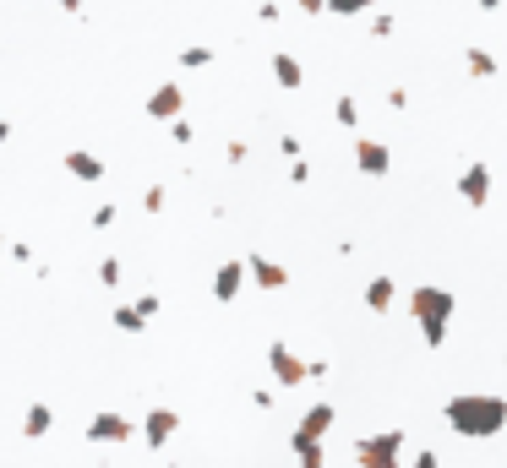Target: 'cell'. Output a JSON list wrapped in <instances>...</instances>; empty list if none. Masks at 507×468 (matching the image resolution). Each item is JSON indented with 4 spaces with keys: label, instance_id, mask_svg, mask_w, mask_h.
I'll return each mask as SVG.
<instances>
[{
    "label": "cell",
    "instance_id": "4fadbf2b",
    "mask_svg": "<svg viewBox=\"0 0 507 468\" xmlns=\"http://www.w3.org/2000/svg\"><path fill=\"white\" fill-rule=\"evenodd\" d=\"M246 273H251V284H257V289H268V294L289 284V267H284V262H273V256H246Z\"/></svg>",
    "mask_w": 507,
    "mask_h": 468
},
{
    "label": "cell",
    "instance_id": "836d02e7",
    "mask_svg": "<svg viewBox=\"0 0 507 468\" xmlns=\"http://www.w3.org/2000/svg\"><path fill=\"white\" fill-rule=\"evenodd\" d=\"M0 256H5V240H0Z\"/></svg>",
    "mask_w": 507,
    "mask_h": 468
},
{
    "label": "cell",
    "instance_id": "5b68a950",
    "mask_svg": "<svg viewBox=\"0 0 507 468\" xmlns=\"http://www.w3.org/2000/svg\"><path fill=\"white\" fill-rule=\"evenodd\" d=\"M268 371L279 387H306L311 382V360H300L289 344H268Z\"/></svg>",
    "mask_w": 507,
    "mask_h": 468
},
{
    "label": "cell",
    "instance_id": "1f68e13d",
    "mask_svg": "<svg viewBox=\"0 0 507 468\" xmlns=\"http://www.w3.org/2000/svg\"><path fill=\"white\" fill-rule=\"evenodd\" d=\"M49 5H60L66 16H82V0H49Z\"/></svg>",
    "mask_w": 507,
    "mask_h": 468
},
{
    "label": "cell",
    "instance_id": "ffe728a7",
    "mask_svg": "<svg viewBox=\"0 0 507 468\" xmlns=\"http://www.w3.org/2000/svg\"><path fill=\"white\" fill-rule=\"evenodd\" d=\"M208 60H213V49H208V44H191V49H180V65H186V71H202Z\"/></svg>",
    "mask_w": 507,
    "mask_h": 468
},
{
    "label": "cell",
    "instance_id": "ba28073f",
    "mask_svg": "<svg viewBox=\"0 0 507 468\" xmlns=\"http://www.w3.org/2000/svg\"><path fill=\"white\" fill-rule=\"evenodd\" d=\"M333 403H311L306 414H300V425H295V436H289V447H300V442H328V431H333Z\"/></svg>",
    "mask_w": 507,
    "mask_h": 468
},
{
    "label": "cell",
    "instance_id": "7402d4cb",
    "mask_svg": "<svg viewBox=\"0 0 507 468\" xmlns=\"http://www.w3.org/2000/svg\"><path fill=\"white\" fill-rule=\"evenodd\" d=\"M120 273H126V267H120V256H104V262H98V284H104V289H115V284H120Z\"/></svg>",
    "mask_w": 507,
    "mask_h": 468
},
{
    "label": "cell",
    "instance_id": "2e32d148",
    "mask_svg": "<svg viewBox=\"0 0 507 468\" xmlns=\"http://www.w3.org/2000/svg\"><path fill=\"white\" fill-rule=\"evenodd\" d=\"M49 431H55V409L27 403V414H22V436H27V442H38V436H49Z\"/></svg>",
    "mask_w": 507,
    "mask_h": 468
},
{
    "label": "cell",
    "instance_id": "30bf717a",
    "mask_svg": "<svg viewBox=\"0 0 507 468\" xmlns=\"http://www.w3.org/2000/svg\"><path fill=\"white\" fill-rule=\"evenodd\" d=\"M180 109H186V93H180V82H158V87L147 93V115H153V120H164V125H169Z\"/></svg>",
    "mask_w": 507,
    "mask_h": 468
},
{
    "label": "cell",
    "instance_id": "d6a6232c",
    "mask_svg": "<svg viewBox=\"0 0 507 468\" xmlns=\"http://www.w3.org/2000/svg\"><path fill=\"white\" fill-rule=\"evenodd\" d=\"M0 142H11V120H0Z\"/></svg>",
    "mask_w": 507,
    "mask_h": 468
},
{
    "label": "cell",
    "instance_id": "52a82bcc",
    "mask_svg": "<svg viewBox=\"0 0 507 468\" xmlns=\"http://www.w3.org/2000/svg\"><path fill=\"white\" fill-rule=\"evenodd\" d=\"M137 431H142V442H147L153 453H164V447L175 442V431H180V414H175V409H147V420H142Z\"/></svg>",
    "mask_w": 507,
    "mask_h": 468
},
{
    "label": "cell",
    "instance_id": "f1b7e54d",
    "mask_svg": "<svg viewBox=\"0 0 507 468\" xmlns=\"http://www.w3.org/2000/svg\"><path fill=\"white\" fill-rule=\"evenodd\" d=\"M410 468H442V458H437L431 447H421V453H415V463H410Z\"/></svg>",
    "mask_w": 507,
    "mask_h": 468
},
{
    "label": "cell",
    "instance_id": "7c38bea8",
    "mask_svg": "<svg viewBox=\"0 0 507 468\" xmlns=\"http://www.w3.org/2000/svg\"><path fill=\"white\" fill-rule=\"evenodd\" d=\"M60 164H66V174H71V180H82V185H98V180H104V158H98V153L66 147V158H60Z\"/></svg>",
    "mask_w": 507,
    "mask_h": 468
},
{
    "label": "cell",
    "instance_id": "3957f363",
    "mask_svg": "<svg viewBox=\"0 0 507 468\" xmlns=\"http://www.w3.org/2000/svg\"><path fill=\"white\" fill-rule=\"evenodd\" d=\"M399 453H404V431H377V436L355 442V463L360 468H404Z\"/></svg>",
    "mask_w": 507,
    "mask_h": 468
},
{
    "label": "cell",
    "instance_id": "9a60e30c",
    "mask_svg": "<svg viewBox=\"0 0 507 468\" xmlns=\"http://www.w3.org/2000/svg\"><path fill=\"white\" fill-rule=\"evenodd\" d=\"M393 300H399V284H393V278H371V284H366V311L388 316V311H393Z\"/></svg>",
    "mask_w": 507,
    "mask_h": 468
},
{
    "label": "cell",
    "instance_id": "cb8c5ba5",
    "mask_svg": "<svg viewBox=\"0 0 507 468\" xmlns=\"http://www.w3.org/2000/svg\"><path fill=\"white\" fill-rule=\"evenodd\" d=\"M115 218H120V207H115V202H98V207H93V218H87V224H93V229H109V224H115Z\"/></svg>",
    "mask_w": 507,
    "mask_h": 468
},
{
    "label": "cell",
    "instance_id": "277c9868",
    "mask_svg": "<svg viewBox=\"0 0 507 468\" xmlns=\"http://www.w3.org/2000/svg\"><path fill=\"white\" fill-rule=\"evenodd\" d=\"M137 436V425H131V414H120V409H98L93 420H87V442L93 447H126Z\"/></svg>",
    "mask_w": 507,
    "mask_h": 468
},
{
    "label": "cell",
    "instance_id": "8fae6325",
    "mask_svg": "<svg viewBox=\"0 0 507 468\" xmlns=\"http://www.w3.org/2000/svg\"><path fill=\"white\" fill-rule=\"evenodd\" d=\"M355 169H360V174H371V180H382V174L393 169V153H388L382 142L360 136V142H355Z\"/></svg>",
    "mask_w": 507,
    "mask_h": 468
},
{
    "label": "cell",
    "instance_id": "e0dca14e",
    "mask_svg": "<svg viewBox=\"0 0 507 468\" xmlns=\"http://www.w3.org/2000/svg\"><path fill=\"white\" fill-rule=\"evenodd\" d=\"M109 322H115V333H142V327H147V316H142L137 305H115Z\"/></svg>",
    "mask_w": 507,
    "mask_h": 468
},
{
    "label": "cell",
    "instance_id": "d6986e66",
    "mask_svg": "<svg viewBox=\"0 0 507 468\" xmlns=\"http://www.w3.org/2000/svg\"><path fill=\"white\" fill-rule=\"evenodd\" d=\"M464 60H470V76H481V82H486V76H497V71H502V65H497V55H486V49H470V55H464Z\"/></svg>",
    "mask_w": 507,
    "mask_h": 468
},
{
    "label": "cell",
    "instance_id": "603a6c76",
    "mask_svg": "<svg viewBox=\"0 0 507 468\" xmlns=\"http://www.w3.org/2000/svg\"><path fill=\"white\" fill-rule=\"evenodd\" d=\"M377 0H328V11L333 16H360V11H371Z\"/></svg>",
    "mask_w": 507,
    "mask_h": 468
},
{
    "label": "cell",
    "instance_id": "f546056e",
    "mask_svg": "<svg viewBox=\"0 0 507 468\" xmlns=\"http://www.w3.org/2000/svg\"><path fill=\"white\" fill-rule=\"evenodd\" d=\"M393 27H399V22H393V16H371V33H377V38H388V33H393Z\"/></svg>",
    "mask_w": 507,
    "mask_h": 468
},
{
    "label": "cell",
    "instance_id": "44dd1931",
    "mask_svg": "<svg viewBox=\"0 0 507 468\" xmlns=\"http://www.w3.org/2000/svg\"><path fill=\"white\" fill-rule=\"evenodd\" d=\"M333 120L355 131V125H360V104H355V98H339V104H333Z\"/></svg>",
    "mask_w": 507,
    "mask_h": 468
},
{
    "label": "cell",
    "instance_id": "4316f807",
    "mask_svg": "<svg viewBox=\"0 0 507 468\" xmlns=\"http://www.w3.org/2000/svg\"><path fill=\"white\" fill-rule=\"evenodd\" d=\"M289 180L306 185V180H311V164H306V158H289Z\"/></svg>",
    "mask_w": 507,
    "mask_h": 468
},
{
    "label": "cell",
    "instance_id": "5bb4252c",
    "mask_svg": "<svg viewBox=\"0 0 507 468\" xmlns=\"http://www.w3.org/2000/svg\"><path fill=\"white\" fill-rule=\"evenodd\" d=\"M273 82H279L284 93H300V87H306V65H300L295 55H273Z\"/></svg>",
    "mask_w": 507,
    "mask_h": 468
},
{
    "label": "cell",
    "instance_id": "8992f818",
    "mask_svg": "<svg viewBox=\"0 0 507 468\" xmlns=\"http://www.w3.org/2000/svg\"><path fill=\"white\" fill-rule=\"evenodd\" d=\"M251 284V273H246V262L240 256H229V262H218V273H213V300L218 305H229V300H240V289Z\"/></svg>",
    "mask_w": 507,
    "mask_h": 468
},
{
    "label": "cell",
    "instance_id": "d4e9b609",
    "mask_svg": "<svg viewBox=\"0 0 507 468\" xmlns=\"http://www.w3.org/2000/svg\"><path fill=\"white\" fill-rule=\"evenodd\" d=\"M164 202H169L164 185H147V191H142V213H164Z\"/></svg>",
    "mask_w": 507,
    "mask_h": 468
},
{
    "label": "cell",
    "instance_id": "6da1fadb",
    "mask_svg": "<svg viewBox=\"0 0 507 468\" xmlns=\"http://www.w3.org/2000/svg\"><path fill=\"white\" fill-rule=\"evenodd\" d=\"M442 420L464 442H492V436L507 431V398H497V393H459V398H448Z\"/></svg>",
    "mask_w": 507,
    "mask_h": 468
},
{
    "label": "cell",
    "instance_id": "4dcf8cb0",
    "mask_svg": "<svg viewBox=\"0 0 507 468\" xmlns=\"http://www.w3.org/2000/svg\"><path fill=\"white\" fill-rule=\"evenodd\" d=\"M300 11H306V16H322V11H328V0H300Z\"/></svg>",
    "mask_w": 507,
    "mask_h": 468
},
{
    "label": "cell",
    "instance_id": "9c48e42d",
    "mask_svg": "<svg viewBox=\"0 0 507 468\" xmlns=\"http://www.w3.org/2000/svg\"><path fill=\"white\" fill-rule=\"evenodd\" d=\"M459 196H464V207H486L492 202V164H464Z\"/></svg>",
    "mask_w": 507,
    "mask_h": 468
},
{
    "label": "cell",
    "instance_id": "83f0119b",
    "mask_svg": "<svg viewBox=\"0 0 507 468\" xmlns=\"http://www.w3.org/2000/svg\"><path fill=\"white\" fill-rule=\"evenodd\" d=\"M131 305H137V311H142V316H158V311H164V305H158V294H137V300H131Z\"/></svg>",
    "mask_w": 507,
    "mask_h": 468
},
{
    "label": "cell",
    "instance_id": "7a4b0ae2",
    "mask_svg": "<svg viewBox=\"0 0 507 468\" xmlns=\"http://www.w3.org/2000/svg\"><path fill=\"white\" fill-rule=\"evenodd\" d=\"M410 316H415L426 349H442L448 333H453V316H459V294L442 289V284H421V289L410 294Z\"/></svg>",
    "mask_w": 507,
    "mask_h": 468
},
{
    "label": "cell",
    "instance_id": "484cf974",
    "mask_svg": "<svg viewBox=\"0 0 507 468\" xmlns=\"http://www.w3.org/2000/svg\"><path fill=\"white\" fill-rule=\"evenodd\" d=\"M169 136H175L180 147H191V136H197V131H191V120H180V115H175V120H169Z\"/></svg>",
    "mask_w": 507,
    "mask_h": 468
},
{
    "label": "cell",
    "instance_id": "ac0fdd59",
    "mask_svg": "<svg viewBox=\"0 0 507 468\" xmlns=\"http://www.w3.org/2000/svg\"><path fill=\"white\" fill-rule=\"evenodd\" d=\"M295 463L300 468H328V447H322V442H300V447H295Z\"/></svg>",
    "mask_w": 507,
    "mask_h": 468
}]
</instances>
